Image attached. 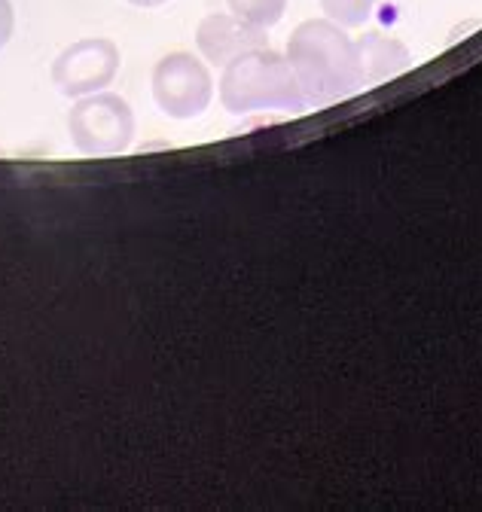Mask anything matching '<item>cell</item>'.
Here are the masks:
<instances>
[{
    "label": "cell",
    "instance_id": "obj_1",
    "mask_svg": "<svg viewBox=\"0 0 482 512\" xmlns=\"http://www.w3.org/2000/svg\"><path fill=\"white\" fill-rule=\"evenodd\" d=\"M287 61L296 71L309 104L342 101L360 86L354 40L330 19H309L287 40Z\"/></svg>",
    "mask_w": 482,
    "mask_h": 512
},
{
    "label": "cell",
    "instance_id": "obj_2",
    "mask_svg": "<svg viewBox=\"0 0 482 512\" xmlns=\"http://www.w3.org/2000/svg\"><path fill=\"white\" fill-rule=\"evenodd\" d=\"M220 104L232 116H248L263 110H303L309 98L287 55L263 46L232 58L223 68Z\"/></svg>",
    "mask_w": 482,
    "mask_h": 512
},
{
    "label": "cell",
    "instance_id": "obj_3",
    "mask_svg": "<svg viewBox=\"0 0 482 512\" xmlns=\"http://www.w3.org/2000/svg\"><path fill=\"white\" fill-rule=\"evenodd\" d=\"M68 135L86 156H119L135 141V113L126 98L92 92L71 107Z\"/></svg>",
    "mask_w": 482,
    "mask_h": 512
},
{
    "label": "cell",
    "instance_id": "obj_4",
    "mask_svg": "<svg viewBox=\"0 0 482 512\" xmlns=\"http://www.w3.org/2000/svg\"><path fill=\"white\" fill-rule=\"evenodd\" d=\"M156 107L171 119H196L211 107L214 80L208 64L190 52H168L153 68Z\"/></svg>",
    "mask_w": 482,
    "mask_h": 512
},
{
    "label": "cell",
    "instance_id": "obj_5",
    "mask_svg": "<svg viewBox=\"0 0 482 512\" xmlns=\"http://www.w3.org/2000/svg\"><path fill=\"white\" fill-rule=\"evenodd\" d=\"M119 46L107 37H86L58 52L52 61V83L68 98H83L101 92L119 74Z\"/></svg>",
    "mask_w": 482,
    "mask_h": 512
},
{
    "label": "cell",
    "instance_id": "obj_6",
    "mask_svg": "<svg viewBox=\"0 0 482 512\" xmlns=\"http://www.w3.org/2000/svg\"><path fill=\"white\" fill-rule=\"evenodd\" d=\"M196 46L208 64L226 68L232 58L269 46V34L266 28L238 19L235 13H211L196 28Z\"/></svg>",
    "mask_w": 482,
    "mask_h": 512
},
{
    "label": "cell",
    "instance_id": "obj_7",
    "mask_svg": "<svg viewBox=\"0 0 482 512\" xmlns=\"http://www.w3.org/2000/svg\"><path fill=\"white\" fill-rule=\"evenodd\" d=\"M354 46H357V61H360V83H367V86L394 80L412 64L406 43H400L397 37H388L382 31L364 34Z\"/></svg>",
    "mask_w": 482,
    "mask_h": 512
},
{
    "label": "cell",
    "instance_id": "obj_8",
    "mask_svg": "<svg viewBox=\"0 0 482 512\" xmlns=\"http://www.w3.org/2000/svg\"><path fill=\"white\" fill-rule=\"evenodd\" d=\"M226 4L238 19L260 25V28L278 25L287 10V0H226Z\"/></svg>",
    "mask_w": 482,
    "mask_h": 512
},
{
    "label": "cell",
    "instance_id": "obj_9",
    "mask_svg": "<svg viewBox=\"0 0 482 512\" xmlns=\"http://www.w3.org/2000/svg\"><path fill=\"white\" fill-rule=\"evenodd\" d=\"M376 4L379 0H321V10L330 22L342 28H360L364 22H370Z\"/></svg>",
    "mask_w": 482,
    "mask_h": 512
},
{
    "label": "cell",
    "instance_id": "obj_10",
    "mask_svg": "<svg viewBox=\"0 0 482 512\" xmlns=\"http://www.w3.org/2000/svg\"><path fill=\"white\" fill-rule=\"evenodd\" d=\"M16 31V13H13V4L10 0H0V49L10 43Z\"/></svg>",
    "mask_w": 482,
    "mask_h": 512
},
{
    "label": "cell",
    "instance_id": "obj_11",
    "mask_svg": "<svg viewBox=\"0 0 482 512\" xmlns=\"http://www.w3.org/2000/svg\"><path fill=\"white\" fill-rule=\"evenodd\" d=\"M132 7H144V10H153V7H162L168 4V0H129Z\"/></svg>",
    "mask_w": 482,
    "mask_h": 512
}]
</instances>
